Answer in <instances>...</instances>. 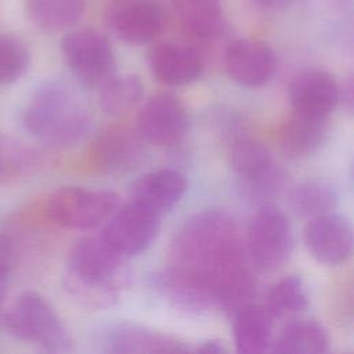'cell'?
<instances>
[{
  "instance_id": "11",
  "label": "cell",
  "mask_w": 354,
  "mask_h": 354,
  "mask_svg": "<svg viewBox=\"0 0 354 354\" xmlns=\"http://www.w3.org/2000/svg\"><path fill=\"white\" fill-rule=\"evenodd\" d=\"M105 22L119 40L141 46L160 36L165 14L153 0H112L105 11Z\"/></svg>"
},
{
  "instance_id": "22",
  "label": "cell",
  "mask_w": 354,
  "mask_h": 354,
  "mask_svg": "<svg viewBox=\"0 0 354 354\" xmlns=\"http://www.w3.org/2000/svg\"><path fill=\"white\" fill-rule=\"evenodd\" d=\"M328 330L314 319L292 318L274 339L271 351L277 354H324L329 351Z\"/></svg>"
},
{
  "instance_id": "27",
  "label": "cell",
  "mask_w": 354,
  "mask_h": 354,
  "mask_svg": "<svg viewBox=\"0 0 354 354\" xmlns=\"http://www.w3.org/2000/svg\"><path fill=\"white\" fill-rule=\"evenodd\" d=\"M142 93L144 86L138 76L113 73L100 86V102L106 113L119 116L134 108Z\"/></svg>"
},
{
  "instance_id": "4",
  "label": "cell",
  "mask_w": 354,
  "mask_h": 354,
  "mask_svg": "<svg viewBox=\"0 0 354 354\" xmlns=\"http://www.w3.org/2000/svg\"><path fill=\"white\" fill-rule=\"evenodd\" d=\"M4 324L12 337L47 351L64 353L72 348V337L62 319L36 292H24L11 303Z\"/></svg>"
},
{
  "instance_id": "3",
  "label": "cell",
  "mask_w": 354,
  "mask_h": 354,
  "mask_svg": "<svg viewBox=\"0 0 354 354\" xmlns=\"http://www.w3.org/2000/svg\"><path fill=\"white\" fill-rule=\"evenodd\" d=\"M22 122L43 144L66 148L88 134L93 118L88 105L71 84L51 79L36 87L24 111Z\"/></svg>"
},
{
  "instance_id": "21",
  "label": "cell",
  "mask_w": 354,
  "mask_h": 354,
  "mask_svg": "<svg viewBox=\"0 0 354 354\" xmlns=\"http://www.w3.org/2000/svg\"><path fill=\"white\" fill-rule=\"evenodd\" d=\"M231 314L234 342L238 353L263 354L271 351L274 342V319L263 306L250 301Z\"/></svg>"
},
{
  "instance_id": "32",
  "label": "cell",
  "mask_w": 354,
  "mask_h": 354,
  "mask_svg": "<svg viewBox=\"0 0 354 354\" xmlns=\"http://www.w3.org/2000/svg\"><path fill=\"white\" fill-rule=\"evenodd\" d=\"M11 277V271L3 266H0V313H1V306L7 293V286H8V281Z\"/></svg>"
},
{
  "instance_id": "29",
  "label": "cell",
  "mask_w": 354,
  "mask_h": 354,
  "mask_svg": "<svg viewBox=\"0 0 354 354\" xmlns=\"http://www.w3.org/2000/svg\"><path fill=\"white\" fill-rule=\"evenodd\" d=\"M14 155H15V153L11 152V151H8V149L4 147V142L0 140V177H1L6 171L11 170V169L15 166V162H14V159H12Z\"/></svg>"
},
{
  "instance_id": "17",
  "label": "cell",
  "mask_w": 354,
  "mask_h": 354,
  "mask_svg": "<svg viewBox=\"0 0 354 354\" xmlns=\"http://www.w3.org/2000/svg\"><path fill=\"white\" fill-rule=\"evenodd\" d=\"M144 142L136 129L108 127L94 141L91 153L94 165L108 173L131 170L144 156Z\"/></svg>"
},
{
  "instance_id": "25",
  "label": "cell",
  "mask_w": 354,
  "mask_h": 354,
  "mask_svg": "<svg viewBox=\"0 0 354 354\" xmlns=\"http://www.w3.org/2000/svg\"><path fill=\"white\" fill-rule=\"evenodd\" d=\"M84 0H26L29 19L43 30H66L84 14Z\"/></svg>"
},
{
  "instance_id": "1",
  "label": "cell",
  "mask_w": 354,
  "mask_h": 354,
  "mask_svg": "<svg viewBox=\"0 0 354 354\" xmlns=\"http://www.w3.org/2000/svg\"><path fill=\"white\" fill-rule=\"evenodd\" d=\"M248 254L234 217L225 210L196 213L176 232L170 266L198 278L213 293L217 308L234 313L256 295Z\"/></svg>"
},
{
  "instance_id": "20",
  "label": "cell",
  "mask_w": 354,
  "mask_h": 354,
  "mask_svg": "<svg viewBox=\"0 0 354 354\" xmlns=\"http://www.w3.org/2000/svg\"><path fill=\"white\" fill-rule=\"evenodd\" d=\"M328 137V118L293 111L279 131L283 153L292 159H306L317 153Z\"/></svg>"
},
{
  "instance_id": "9",
  "label": "cell",
  "mask_w": 354,
  "mask_h": 354,
  "mask_svg": "<svg viewBox=\"0 0 354 354\" xmlns=\"http://www.w3.org/2000/svg\"><path fill=\"white\" fill-rule=\"evenodd\" d=\"M159 227L160 214L130 199L113 210L100 236L109 248L129 259L151 246Z\"/></svg>"
},
{
  "instance_id": "6",
  "label": "cell",
  "mask_w": 354,
  "mask_h": 354,
  "mask_svg": "<svg viewBox=\"0 0 354 354\" xmlns=\"http://www.w3.org/2000/svg\"><path fill=\"white\" fill-rule=\"evenodd\" d=\"M230 166L243 195L266 205L282 185V173L270 151L254 138H239L231 145Z\"/></svg>"
},
{
  "instance_id": "30",
  "label": "cell",
  "mask_w": 354,
  "mask_h": 354,
  "mask_svg": "<svg viewBox=\"0 0 354 354\" xmlns=\"http://www.w3.org/2000/svg\"><path fill=\"white\" fill-rule=\"evenodd\" d=\"M194 351L206 353V354H209V353H216V354H218V353H225L227 348L224 347L223 342L214 340V339H209V340L201 342V343L198 344V347L194 348Z\"/></svg>"
},
{
  "instance_id": "16",
  "label": "cell",
  "mask_w": 354,
  "mask_h": 354,
  "mask_svg": "<svg viewBox=\"0 0 354 354\" xmlns=\"http://www.w3.org/2000/svg\"><path fill=\"white\" fill-rule=\"evenodd\" d=\"M153 290L171 307L188 314H202L216 307L213 293L198 278L169 266L151 278Z\"/></svg>"
},
{
  "instance_id": "5",
  "label": "cell",
  "mask_w": 354,
  "mask_h": 354,
  "mask_svg": "<svg viewBox=\"0 0 354 354\" xmlns=\"http://www.w3.org/2000/svg\"><path fill=\"white\" fill-rule=\"evenodd\" d=\"M120 205L113 191L84 187H62L47 201L50 220L61 228L86 231L102 225Z\"/></svg>"
},
{
  "instance_id": "28",
  "label": "cell",
  "mask_w": 354,
  "mask_h": 354,
  "mask_svg": "<svg viewBox=\"0 0 354 354\" xmlns=\"http://www.w3.org/2000/svg\"><path fill=\"white\" fill-rule=\"evenodd\" d=\"M29 64V50L15 35H0V87L21 79Z\"/></svg>"
},
{
  "instance_id": "31",
  "label": "cell",
  "mask_w": 354,
  "mask_h": 354,
  "mask_svg": "<svg viewBox=\"0 0 354 354\" xmlns=\"http://www.w3.org/2000/svg\"><path fill=\"white\" fill-rule=\"evenodd\" d=\"M292 0H253L260 8L267 11H281L285 10Z\"/></svg>"
},
{
  "instance_id": "24",
  "label": "cell",
  "mask_w": 354,
  "mask_h": 354,
  "mask_svg": "<svg viewBox=\"0 0 354 354\" xmlns=\"http://www.w3.org/2000/svg\"><path fill=\"white\" fill-rule=\"evenodd\" d=\"M308 306V293L299 275H286L267 292L263 307L274 321L292 319Z\"/></svg>"
},
{
  "instance_id": "12",
  "label": "cell",
  "mask_w": 354,
  "mask_h": 354,
  "mask_svg": "<svg viewBox=\"0 0 354 354\" xmlns=\"http://www.w3.org/2000/svg\"><path fill=\"white\" fill-rule=\"evenodd\" d=\"M304 242L311 256L326 266L347 261L353 252V228L343 214L329 212L311 217L304 228Z\"/></svg>"
},
{
  "instance_id": "15",
  "label": "cell",
  "mask_w": 354,
  "mask_h": 354,
  "mask_svg": "<svg viewBox=\"0 0 354 354\" xmlns=\"http://www.w3.org/2000/svg\"><path fill=\"white\" fill-rule=\"evenodd\" d=\"M102 346L104 351L115 354L194 351L180 339L134 322H119L106 329L102 335Z\"/></svg>"
},
{
  "instance_id": "26",
  "label": "cell",
  "mask_w": 354,
  "mask_h": 354,
  "mask_svg": "<svg viewBox=\"0 0 354 354\" xmlns=\"http://www.w3.org/2000/svg\"><path fill=\"white\" fill-rule=\"evenodd\" d=\"M339 195L336 189L325 181L308 180L297 184L289 195L292 210L301 217H315L324 213L335 212Z\"/></svg>"
},
{
  "instance_id": "8",
  "label": "cell",
  "mask_w": 354,
  "mask_h": 354,
  "mask_svg": "<svg viewBox=\"0 0 354 354\" xmlns=\"http://www.w3.org/2000/svg\"><path fill=\"white\" fill-rule=\"evenodd\" d=\"M61 53L72 75L84 86L100 87L115 73V55L106 36L91 28L68 30Z\"/></svg>"
},
{
  "instance_id": "23",
  "label": "cell",
  "mask_w": 354,
  "mask_h": 354,
  "mask_svg": "<svg viewBox=\"0 0 354 354\" xmlns=\"http://www.w3.org/2000/svg\"><path fill=\"white\" fill-rule=\"evenodd\" d=\"M183 28L192 36L209 40L224 29L221 0H171Z\"/></svg>"
},
{
  "instance_id": "10",
  "label": "cell",
  "mask_w": 354,
  "mask_h": 354,
  "mask_svg": "<svg viewBox=\"0 0 354 354\" xmlns=\"http://www.w3.org/2000/svg\"><path fill=\"white\" fill-rule=\"evenodd\" d=\"M188 124L185 105L173 94L159 93L148 98L140 108L136 130L145 142L171 147L185 137Z\"/></svg>"
},
{
  "instance_id": "2",
  "label": "cell",
  "mask_w": 354,
  "mask_h": 354,
  "mask_svg": "<svg viewBox=\"0 0 354 354\" xmlns=\"http://www.w3.org/2000/svg\"><path fill=\"white\" fill-rule=\"evenodd\" d=\"M129 279L127 259L109 248L100 235L79 239L68 254L65 288L86 308L113 307Z\"/></svg>"
},
{
  "instance_id": "13",
  "label": "cell",
  "mask_w": 354,
  "mask_h": 354,
  "mask_svg": "<svg viewBox=\"0 0 354 354\" xmlns=\"http://www.w3.org/2000/svg\"><path fill=\"white\" fill-rule=\"evenodd\" d=\"M224 68L235 83L260 87L274 77L278 62L267 43L259 39H238L225 50Z\"/></svg>"
},
{
  "instance_id": "18",
  "label": "cell",
  "mask_w": 354,
  "mask_h": 354,
  "mask_svg": "<svg viewBox=\"0 0 354 354\" xmlns=\"http://www.w3.org/2000/svg\"><path fill=\"white\" fill-rule=\"evenodd\" d=\"M153 77L166 86H185L199 79L203 71L201 54L191 46L160 43L148 54Z\"/></svg>"
},
{
  "instance_id": "7",
  "label": "cell",
  "mask_w": 354,
  "mask_h": 354,
  "mask_svg": "<svg viewBox=\"0 0 354 354\" xmlns=\"http://www.w3.org/2000/svg\"><path fill=\"white\" fill-rule=\"evenodd\" d=\"M293 248L292 225L286 214L266 203L254 214L246 239V254L259 271H274L290 256Z\"/></svg>"
},
{
  "instance_id": "14",
  "label": "cell",
  "mask_w": 354,
  "mask_h": 354,
  "mask_svg": "<svg viewBox=\"0 0 354 354\" xmlns=\"http://www.w3.org/2000/svg\"><path fill=\"white\" fill-rule=\"evenodd\" d=\"M289 100L293 111L328 118L340 102V86L329 72L307 68L292 79Z\"/></svg>"
},
{
  "instance_id": "19",
  "label": "cell",
  "mask_w": 354,
  "mask_h": 354,
  "mask_svg": "<svg viewBox=\"0 0 354 354\" xmlns=\"http://www.w3.org/2000/svg\"><path fill=\"white\" fill-rule=\"evenodd\" d=\"M187 191L185 176L176 169H158L142 174L131 185L130 199L163 214L173 209Z\"/></svg>"
}]
</instances>
